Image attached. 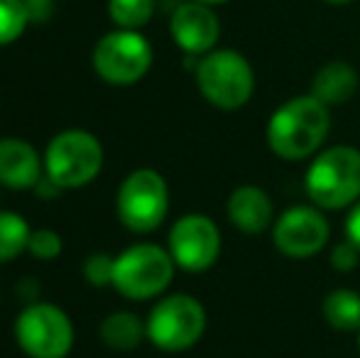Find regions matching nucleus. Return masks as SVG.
<instances>
[{
  "mask_svg": "<svg viewBox=\"0 0 360 358\" xmlns=\"http://www.w3.org/2000/svg\"><path fill=\"white\" fill-rule=\"evenodd\" d=\"M147 336V326L133 312H113L101 321V339L115 351H130Z\"/></svg>",
  "mask_w": 360,
  "mask_h": 358,
  "instance_id": "nucleus-16",
  "label": "nucleus"
},
{
  "mask_svg": "<svg viewBox=\"0 0 360 358\" xmlns=\"http://www.w3.org/2000/svg\"><path fill=\"white\" fill-rule=\"evenodd\" d=\"M358 349H360V336H358Z\"/></svg>",
  "mask_w": 360,
  "mask_h": 358,
  "instance_id": "nucleus-28",
  "label": "nucleus"
},
{
  "mask_svg": "<svg viewBox=\"0 0 360 358\" xmlns=\"http://www.w3.org/2000/svg\"><path fill=\"white\" fill-rule=\"evenodd\" d=\"M32 229L15 211H0V263H10L27 250Z\"/></svg>",
  "mask_w": 360,
  "mask_h": 358,
  "instance_id": "nucleus-18",
  "label": "nucleus"
},
{
  "mask_svg": "<svg viewBox=\"0 0 360 358\" xmlns=\"http://www.w3.org/2000/svg\"><path fill=\"white\" fill-rule=\"evenodd\" d=\"M326 3H331V5H348V3H353V0H326Z\"/></svg>",
  "mask_w": 360,
  "mask_h": 358,
  "instance_id": "nucleus-27",
  "label": "nucleus"
},
{
  "mask_svg": "<svg viewBox=\"0 0 360 358\" xmlns=\"http://www.w3.org/2000/svg\"><path fill=\"white\" fill-rule=\"evenodd\" d=\"M307 194L319 209L336 211L360 199V150L348 145L328 148L309 165Z\"/></svg>",
  "mask_w": 360,
  "mask_h": 358,
  "instance_id": "nucleus-2",
  "label": "nucleus"
},
{
  "mask_svg": "<svg viewBox=\"0 0 360 358\" xmlns=\"http://www.w3.org/2000/svg\"><path fill=\"white\" fill-rule=\"evenodd\" d=\"M196 84L211 106L221 110H238L250 101L255 74L240 52L214 49L196 64Z\"/></svg>",
  "mask_w": 360,
  "mask_h": 358,
  "instance_id": "nucleus-3",
  "label": "nucleus"
},
{
  "mask_svg": "<svg viewBox=\"0 0 360 358\" xmlns=\"http://www.w3.org/2000/svg\"><path fill=\"white\" fill-rule=\"evenodd\" d=\"M196 3H204V5H221V3H228V0H196Z\"/></svg>",
  "mask_w": 360,
  "mask_h": 358,
  "instance_id": "nucleus-26",
  "label": "nucleus"
},
{
  "mask_svg": "<svg viewBox=\"0 0 360 358\" xmlns=\"http://www.w3.org/2000/svg\"><path fill=\"white\" fill-rule=\"evenodd\" d=\"M272 199L260 186H238L228 199V219L243 234H262L272 224Z\"/></svg>",
  "mask_w": 360,
  "mask_h": 358,
  "instance_id": "nucleus-14",
  "label": "nucleus"
},
{
  "mask_svg": "<svg viewBox=\"0 0 360 358\" xmlns=\"http://www.w3.org/2000/svg\"><path fill=\"white\" fill-rule=\"evenodd\" d=\"M346 238L360 250V201L353 206L351 214H348V219H346Z\"/></svg>",
  "mask_w": 360,
  "mask_h": 358,
  "instance_id": "nucleus-25",
  "label": "nucleus"
},
{
  "mask_svg": "<svg viewBox=\"0 0 360 358\" xmlns=\"http://www.w3.org/2000/svg\"><path fill=\"white\" fill-rule=\"evenodd\" d=\"M103 167V148L86 130H64L49 140L44 150V177L59 189H79L91 184Z\"/></svg>",
  "mask_w": 360,
  "mask_h": 358,
  "instance_id": "nucleus-4",
  "label": "nucleus"
},
{
  "mask_svg": "<svg viewBox=\"0 0 360 358\" xmlns=\"http://www.w3.org/2000/svg\"><path fill=\"white\" fill-rule=\"evenodd\" d=\"M94 69L110 87H133L150 72L152 47L138 30H115L94 47Z\"/></svg>",
  "mask_w": 360,
  "mask_h": 358,
  "instance_id": "nucleus-8",
  "label": "nucleus"
},
{
  "mask_svg": "<svg viewBox=\"0 0 360 358\" xmlns=\"http://www.w3.org/2000/svg\"><path fill=\"white\" fill-rule=\"evenodd\" d=\"M331 113L311 94L297 96L282 103L267 123V145L282 160H304L314 155L326 140Z\"/></svg>",
  "mask_w": 360,
  "mask_h": 358,
  "instance_id": "nucleus-1",
  "label": "nucleus"
},
{
  "mask_svg": "<svg viewBox=\"0 0 360 358\" xmlns=\"http://www.w3.org/2000/svg\"><path fill=\"white\" fill-rule=\"evenodd\" d=\"M113 263L115 258L105 253H94L86 258L84 263V277L89 285L94 287H105V285H113Z\"/></svg>",
  "mask_w": 360,
  "mask_h": 358,
  "instance_id": "nucleus-22",
  "label": "nucleus"
},
{
  "mask_svg": "<svg viewBox=\"0 0 360 358\" xmlns=\"http://www.w3.org/2000/svg\"><path fill=\"white\" fill-rule=\"evenodd\" d=\"M44 160L22 138L0 140V184L8 189H34L42 179Z\"/></svg>",
  "mask_w": 360,
  "mask_h": 358,
  "instance_id": "nucleus-13",
  "label": "nucleus"
},
{
  "mask_svg": "<svg viewBox=\"0 0 360 358\" xmlns=\"http://www.w3.org/2000/svg\"><path fill=\"white\" fill-rule=\"evenodd\" d=\"M62 236L52 229H37L30 234V243L27 250L34 255L37 260H54L62 255Z\"/></svg>",
  "mask_w": 360,
  "mask_h": 358,
  "instance_id": "nucleus-21",
  "label": "nucleus"
},
{
  "mask_svg": "<svg viewBox=\"0 0 360 358\" xmlns=\"http://www.w3.org/2000/svg\"><path fill=\"white\" fill-rule=\"evenodd\" d=\"M360 87L358 72L348 62H328L316 72L311 84V96L326 108L343 106L356 96Z\"/></svg>",
  "mask_w": 360,
  "mask_h": 358,
  "instance_id": "nucleus-15",
  "label": "nucleus"
},
{
  "mask_svg": "<svg viewBox=\"0 0 360 358\" xmlns=\"http://www.w3.org/2000/svg\"><path fill=\"white\" fill-rule=\"evenodd\" d=\"M174 260L169 250L155 243H138L125 248L113 263V287L135 302L157 297L174 277Z\"/></svg>",
  "mask_w": 360,
  "mask_h": 358,
  "instance_id": "nucleus-5",
  "label": "nucleus"
},
{
  "mask_svg": "<svg viewBox=\"0 0 360 358\" xmlns=\"http://www.w3.org/2000/svg\"><path fill=\"white\" fill-rule=\"evenodd\" d=\"M30 25V15L22 0H0V47L22 37Z\"/></svg>",
  "mask_w": 360,
  "mask_h": 358,
  "instance_id": "nucleus-20",
  "label": "nucleus"
},
{
  "mask_svg": "<svg viewBox=\"0 0 360 358\" xmlns=\"http://www.w3.org/2000/svg\"><path fill=\"white\" fill-rule=\"evenodd\" d=\"M221 234L218 226L204 214H186L176 219L169 231V255L179 268L204 272L218 260Z\"/></svg>",
  "mask_w": 360,
  "mask_h": 358,
  "instance_id": "nucleus-10",
  "label": "nucleus"
},
{
  "mask_svg": "<svg viewBox=\"0 0 360 358\" xmlns=\"http://www.w3.org/2000/svg\"><path fill=\"white\" fill-rule=\"evenodd\" d=\"M25 10L30 15V23H47L54 13V0H22Z\"/></svg>",
  "mask_w": 360,
  "mask_h": 358,
  "instance_id": "nucleus-24",
  "label": "nucleus"
},
{
  "mask_svg": "<svg viewBox=\"0 0 360 358\" xmlns=\"http://www.w3.org/2000/svg\"><path fill=\"white\" fill-rule=\"evenodd\" d=\"M118 219L133 234H150L160 229L169 209L167 181L155 170H135L123 179L115 199Z\"/></svg>",
  "mask_w": 360,
  "mask_h": 358,
  "instance_id": "nucleus-9",
  "label": "nucleus"
},
{
  "mask_svg": "<svg viewBox=\"0 0 360 358\" xmlns=\"http://www.w3.org/2000/svg\"><path fill=\"white\" fill-rule=\"evenodd\" d=\"M331 236L326 216L314 206H292L277 219L272 241L275 248L287 258H311L326 245Z\"/></svg>",
  "mask_w": 360,
  "mask_h": 358,
  "instance_id": "nucleus-11",
  "label": "nucleus"
},
{
  "mask_svg": "<svg viewBox=\"0 0 360 358\" xmlns=\"http://www.w3.org/2000/svg\"><path fill=\"white\" fill-rule=\"evenodd\" d=\"M323 319L338 331H360V292L341 287L326 295L321 305Z\"/></svg>",
  "mask_w": 360,
  "mask_h": 358,
  "instance_id": "nucleus-17",
  "label": "nucleus"
},
{
  "mask_svg": "<svg viewBox=\"0 0 360 358\" xmlns=\"http://www.w3.org/2000/svg\"><path fill=\"white\" fill-rule=\"evenodd\" d=\"M169 32L176 47L184 49L186 54H209L214 52L218 37H221V25H218L211 5L194 0V3H181L174 10Z\"/></svg>",
  "mask_w": 360,
  "mask_h": 358,
  "instance_id": "nucleus-12",
  "label": "nucleus"
},
{
  "mask_svg": "<svg viewBox=\"0 0 360 358\" xmlns=\"http://www.w3.org/2000/svg\"><path fill=\"white\" fill-rule=\"evenodd\" d=\"M155 0H108V15L120 30H140L150 23Z\"/></svg>",
  "mask_w": 360,
  "mask_h": 358,
  "instance_id": "nucleus-19",
  "label": "nucleus"
},
{
  "mask_svg": "<svg viewBox=\"0 0 360 358\" xmlns=\"http://www.w3.org/2000/svg\"><path fill=\"white\" fill-rule=\"evenodd\" d=\"M358 260H360V250L348 238L343 241V243H338L336 248H333V253H331V265L336 270H341V272L353 270L358 265Z\"/></svg>",
  "mask_w": 360,
  "mask_h": 358,
  "instance_id": "nucleus-23",
  "label": "nucleus"
},
{
  "mask_svg": "<svg viewBox=\"0 0 360 358\" xmlns=\"http://www.w3.org/2000/svg\"><path fill=\"white\" fill-rule=\"evenodd\" d=\"M147 339L162 351H186L204 336L206 309L191 295L162 297L145 321Z\"/></svg>",
  "mask_w": 360,
  "mask_h": 358,
  "instance_id": "nucleus-6",
  "label": "nucleus"
},
{
  "mask_svg": "<svg viewBox=\"0 0 360 358\" xmlns=\"http://www.w3.org/2000/svg\"><path fill=\"white\" fill-rule=\"evenodd\" d=\"M15 339L30 358H67L74 346V326L64 309L34 302L20 312Z\"/></svg>",
  "mask_w": 360,
  "mask_h": 358,
  "instance_id": "nucleus-7",
  "label": "nucleus"
}]
</instances>
